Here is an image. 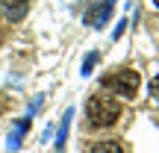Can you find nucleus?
I'll use <instances>...</instances> for the list:
<instances>
[{"instance_id": "1", "label": "nucleus", "mask_w": 159, "mask_h": 153, "mask_svg": "<svg viewBox=\"0 0 159 153\" xmlns=\"http://www.w3.org/2000/svg\"><path fill=\"white\" fill-rule=\"evenodd\" d=\"M85 115H89V121L94 127H112L115 121L121 118V106L112 100V97H89V103H85Z\"/></svg>"}, {"instance_id": "2", "label": "nucleus", "mask_w": 159, "mask_h": 153, "mask_svg": "<svg viewBox=\"0 0 159 153\" xmlns=\"http://www.w3.org/2000/svg\"><path fill=\"white\" fill-rule=\"evenodd\" d=\"M139 74L133 68H118V71H112L106 79H103V88H109V91H115L118 97H136V91H139Z\"/></svg>"}, {"instance_id": "3", "label": "nucleus", "mask_w": 159, "mask_h": 153, "mask_svg": "<svg viewBox=\"0 0 159 153\" xmlns=\"http://www.w3.org/2000/svg\"><path fill=\"white\" fill-rule=\"evenodd\" d=\"M112 9H115V0H97V3H91L89 9H85V15H83V21H85V27H103V24L112 18Z\"/></svg>"}, {"instance_id": "4", "label": "nucleus", "mask_w": 159, "mask_h": 153, "mask_svg": "<svg viewBox=\"0 0 159 153\" xmlns=\"http://www.w3.org/2000/svg\"><path fill=\"white\" fill-rule=\"evenodd\" d=\"M27 12H30V0H3V15L9 18L12 24L24 21Z\"/></svg>"}, {"instance_id": "5", "label": "nucleus", "mask_w": 159, "mask_h": 153, "mask_svg": "<svg viewBox=\"0 0 159 153\" xmlns=\"http://www.w3.org/2000/svg\"><path fill=\"white\" fill-rule=\"evenodd\" d=\"M27 130H30V121L27 118H18L15 124H12V130H9L6 147H9V150H18V147H21V142H24V136H27Z\"/></svg>"}, {"instance_id": "6", "label": "nucleus", "mask_w": 159, "mask_h": 153, "mask_svg": "<svg viewBox=\"0 0 159 153\" xmlns=\"http://www.w3.org/2000/svg\"><path fill=\"white\" fill-rule=\"evenodd\" d=\"M71 121H74V109H65L62 121H59V133H56V147H65V138H68Z\"/></svg>"}, {"instance_id": "7", "label": "nucleus", "mask_w": 159, "mask_h": 153, "mask_svg": "<svg viewBox=\"0 0 159 153\" xmlns=\"http://www.w3.org/2000/svg\"><path fill=\"white\" fill-rule=\"evenodd\" d=\"M91 153H124L118 142H94L91 144Z\"/></svg>"}, {"instance_id": "8", "label": "nucleus", "mask_w": 159, "mask_h": 153, "mask_svg": "<svg viewBox=\"0 0 159 153\" xmlns=\"http://www.w3.org/2000/svg\"><path fill=\"white\" fill-rule=\"evenodd\" d=\"M94 65H97V50H91L89 56L83 59V68H80V74H83V77H89V74H91V68H94Z\"/></svg>"}, {"instance_id": "9", "label": "nucleus", "mask_w": 159, "mask_h": 153, "mask_svg": "<svg viewBox=\"0 0 159 153\" xmlns=\"http://www.w3.org/2000/svg\"><path fill=\"white\" fill-rule=\"evenodd\" d=\"M124 29H127V18H121V21H118V27H115V38H121V35H124Z\"/></svg>"}, {"instance_id": "10", "label": "nucleus", "mask_w": 159, "mask_h": 153, "mask_svg": "<svg viewBox=\"0 0 159 153\" xmlns=\"http://www.w3.org/2000/svg\"><path fill=\"white\" fill-rule=\"evenodd\" d=\"M150 94H153L156 100H159V74H156L153 79H150Z\"/></svg>"}, {"instance_id": "11", "label": "nucleus", "mask_w": 159, "mask_h": 153, "mask_svg": "<svg viewBox=\"0 0 159 153\" xmlns=\"http://www.w3.org/2000/svg\"><path fill=\"white\" fill-rule=\"evenodd\" d=\"M153 3H156V9H159V0H153Z\"/></svg>"}]
</instances>
